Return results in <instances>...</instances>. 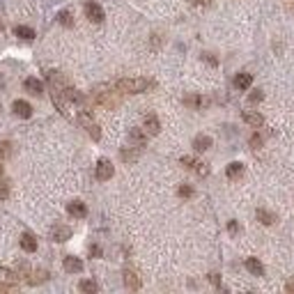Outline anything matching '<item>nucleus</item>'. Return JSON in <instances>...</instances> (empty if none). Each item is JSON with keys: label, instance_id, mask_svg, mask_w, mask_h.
Returning <instances> with one entry per match:
<instances>
[{"label": "nucleus", "instance_id": "obj_21", "mask_svg": "<svg viewBox=\"0 0 294 294\" xmlns=\"http://www.w3.org/2000/svg\"><path fill=\"white\" fill-rule=\"evenodd\" d=\"M14 35L18 37V39H25V42H32L37 37V32L32 30V28H28V25H16L14 28Z\"/></svg>", "mask_w": 294, "mask_h": 294}, {"label": "nucleus", "instance_id": "obj_11", "mask_svg": "<svg viewBox=\"0 0 294 294\" xmlns=\"http://www.w3.org/2000/svg\"><path fill=\"white\" fill-rule=\"evenodd\" d=\"M16 281H18L16 271L7 269V267H2V264H0V285H5V288H12V285H16Z\"/></svg>", "mask_w": 294, "mask_h": 294}, {"label": "nucleus", "instance_id": "obj_17", "mask_svg": "<svg viewBox=\"0 0 294 294\" xmlns=\"http://www.w3.org/2000/svg\"><path fill=\"white\" fill-rule=\"evenodd\" d=\"M209 147H211V138L207 136V133H200V136L193 138V150L196 152H207Z\"/></svg>", "mask_w": 294, "mask_h": 294}, {"label": "nucleus", "instance_id": "obj_30", "mask_svg": "<svg viewBox=\"0 0 294 294\" xmlns=\"http://www.w3.org/2000/svg\"><path fill=\"white\" fill-rule=\"evenodd\" d=\"M180 161H182V166H184V168L193 170V166H196V161H198V159H193V156H182Z\"/></svg>", "mask_w": 294, "mask_h": 294}, {"label": "nucleus", "instance_id": "obj_5", "mask_svg": "<svg viewBox=\"0 0 294 294\" xmlns=\"http://www.w3.org/2000/svg\"><path fill=\"white\" fill-rule=\"evenodd\" d=\"M143 129L147 136H159L161 133V122H159V117L154 113H147L143 120Z\"/></svg>", "mask_w": 294, "mask_h": 294}, {"label": "nucleus", "instance_id": "obj_37", "mask_svg": "<svg viewBox=\"0 0 294 294\" xmlns=\"http://www.w3.org/2000/svg\"><path fill=\"white\" fill-rule=\"evenodd\" d=\"M204 60L209 62V65H216V58H211V55H204Z\"/></svg>", "mask_w": 294, "mask_h": 294}, {"label": "nucleus", "instance_id": "obj_14", "mask_svg": "<svg viewBox=\"0 0 294 294\" xmlns=\"http://www.w3.org/2000/svg\"><path fill=\"white\" fill-rule=\"evenodd\" d=\"M241 117H244V122H246V124H251L253 129H260V126L264 124V117L260 113H255V110H244V113H241Z\"/></svg>", "mask_w": 294, "mask_h": 294}, {"label": "nucleus", "instance_id": "obj_1", "mask_svg": "<svg viewBox=\"0 0 294 294\" xmlns=\"http://www.w3.org/2000/svg\"><path fill=\"white\" fill-rule=\"evenodd\" d=\"M152 85L154 83L147 81V78H120V81L115 83V90L124 92V95H140V92L150 90Z\"/></svg>", "mask_w": 294, "mask_h": 294}, {"label": "nucleus", "instance_id": "obj_15", "mask_svg": "<svg viewBox=\"0 0 294 294\" xmlns=\"http://www.w3.org/2000/svg\"><path fill=\"white\" fill-rule=\"evenodd\" d=\"M251 83H253V74H248V72H239L234 76V88L237 90H248Z\"/></svg>", "mask_w": 294, "mask_h": 294}, {"label": "nucleus", "instance_id": "obj_35", "mask_svg": "<svg viewBox=\"0 0 294 294\" xmlns=\"http://www.w3.org/2000/svg\"><path fill=\"white\" fill-rule=\"evenodd\" d=\"M209 281L216 285V288H221V278H218V274H209Z\"/></svg>", "mask_w": 294, "mask_h": 294}, {"label": "nucleus", "instance_id": "obj_29", "mask_svg": "<svg viewBox=\"0 0 294 294\" xmlns=\"http://www.w3.org/2000/svg\"><path fill=\"white\" fill-rule=\"evenodd\" d=\"M264 99V92L262 90H253L251 95H248V103H260Z\"/></svg>", "mask_w": 294, "mask_h": 294}, {"label": "nucleus", "instance_id": "obj_23", "mask_svg": "<svg viewBox=\"0 0 294 294\" xmlns=\"http://www.w3.org/2000/svg\"><path fill=\"white\" fill-rule=\"evenodd\" d=\"M138 154H140V147H136V150H133V147H122V152H120V156H122V161H136V159H138Z\"/></svg>", "mask_w": 294, "mask_h": 294}, {"label": "nucleus", "instance_id": "obj_34", "mask_svg": "<svg viewBox=\"0 0 294 294\" xmlns=\"http://www.w3.org/2000/svg\"><path fill=\"white\" fill-rule=\"evenodd\" d=\"M90 255H92V258H101V248H99V246H90Z\"/></svg>", "mask_w": 294, "mask_h": 294}, {"label": "nucleus", "instance_id": "obj_4", "mask_svg": "<svg viewBox=\"0 0 294 294\" xmlns=\"http://www.w3.org/2000/svg\"><path fill=\"white\" fill-rule=\"evenodd\" d=\"M85 16L90 18L92 23H103L106 12L101 9V5H97L95 0H90V2H85Z\"/></svg>", "mask_w": 294, "mask_h": 294}, {"label": "nucleus", "instance_id": "obj_26", "mask_svg": "<svg viewBox=\"0 0 294 294\" xmlns=\"http://www.w3.org/2000/svg\"><path fill=\"white\" fill-rule=\"evenodd\" d=\"M85 131L90 133V138H92V140H99V138H101V129H99V124H97V122H92V124L88 126Z\"/></svg>", "mask_w": 294, "mask_h": 294}, {"label": "nucleus", "instance_id": "obj_7", "mask_svg": "<svg viewBox=\"0 0 294 294\" xmlns=\"http://www.w3.org/2000/svg\"><path fill=\"white\" fill-rule=\"evenodd\" d=\"M51 239L53 241H67V239H72V228L69 225H62V223H58V225H53L51 228Z\"/></svg>", "mask_w": 294, "mask_h": 294}, {"label": "nucleus", "instance_id": "obj_19", "mask_svg": "<svg viewBox=\"0 0 294 294\" xmlns=\"http://www.w3.org/2000/svg\"><path fill=\"white\" fill-rule=\"evenodd\" d=\"M244 264H246V269L251 271L253 276H264V264L260 262L258 258H246V262Z\"/></svg>", "mask_w": 294, "mask_h": 294}, {"label": "nucleus", "instance_id": "obj_28", "mask_svg": "<svg viewBox=\"0 0 294 294\" xmlns=\"http://www.w3.org/2000/svg\"><path fill=\"white\" fill-rule=\"evenodd\" d=\"M177 196H180V198H191V196H193V186L182 184L180 189H177Z\"/></svg>", "mask_w": 294, "mask_h": 294}, {"label": "nucleus", "instance_id": "obj_9", "mask_svg": "<svg viewBox=\"0 0 294 294\" xmlns=\"http://www.w3.org/2000/svg\"><path fill=\"white\" fill-rule=\"evenodd\" d=\"M67 214L74 218H85L88 216V207H85V202H81V200H72V202L67 204Z\"/></svg>", "mask_w": 294, "mask_h": 294}, {"label": "nucleus", "instance_id": "obj_10", "mask_svg": "<svg viewBox=\"0 0 294 294\" xmlns=\"http://www.w3.org/2000/svg\"><path fill=\"white\" fill-rule=\"evenodd\" d=\"M62 267H65L67 274H81V271H83V260L74 258V255H67V258L62 260Z\"/></svg>", "mask_w": 294, "mask_h": 294}, {"label": "nucleus", "instance_id": "obj_3", "mask_svg": "<svg viewBox=\"0 0 294 294\" xmlns=\"http://www.w3.org/2000/svg\"><path fill=\"white\" fill-rule=\"evenodd\" d=\"M95 101L106 108H115V106H120V97H115V92H101V88H99V90H95Z\"/></svg>", "mask_w": 294, "mask_h": 294}, {"label": "nucleus", "instance_id": "obj_2", "mask_svg": "<svg viewBox=\"0 0 294 294\" xmlns=\"http://www.w3.org/2000/svg\"><path fill=\"white\" fill-rule=\"evenodd\" d=\"M115 175V166L110 163V159H99L97 161V168H95V177L99 182H108L110 177Z\"/></svg>", "mask_w": 294, "mask_h": 294}, {"label": "nucleus", "instance_id": "obj_32", "mask_svg": "<svg viewBox=\"0 0 294 294\" xmlns=\"http://www.w3.org/2000/svg\"><path fill=\"white\" fill-rule=\"evenodd\" d=\"M228 230H230V234H237V232H239V225H237V221H230V223H228Z\"/></svg>", "mask_w": 294, "mask_h": 294}, {"label": "nucleus", "instance_id": "obj_25", "mask_svg": "<svg viewBox=\"0 0 294 294\" xmlns=\"http://www.w3.org/2000/svg\"><path fill=\"white\" fill-rule=\"evenodd\" d=\"M58 23L65 25V28H72L74 25V14L69 12V9H62V12L58 14Z\"/></svg>", "mask_w": 294, "mask_h": 294}, {"label": "nucleus", "instance_id": "obj_36", "mask_svg": "<svg viewBox=\"0 0 294 294\" xmlns=\"http://www.w3.org/2000/svg\"><path fill=\"white\" fill-rule=\"evenodd\" d=\"M285 290H288V292H294V281H288V285H285Z\"/></svg>", "mask_w": 294, "mask_h": 294}, {"label": "nucleus", "instance_id": "obj_20", "mask_svg": "<svg viewBox=\"0 0 294 294\" xmlns=\"http://www.w3.org/2000/svg\"><path fill=\"white\" fill-rule=\"evenodd\" d=\"M255 218H258L262 225H274V223L278 221L276 214H274V211H269V209H258V211H255Z\"/></svg>", "mask_w": 294, "mask_h": 294}, {"label": "nucleus", "instance_id": "obj_39", "mask_svg": "<svg viewBox=\"0 0 294 294\" xmlns=\"http://www.w3.org/2000/svg\"><path fill=\"white\" fill-rule=\"evenodd\" d=\"M191 2H198V0H191Z\"/></svg>", "mask_w": 294, "mask_h": 294}, {"label": "nucleus", "instance_id": "obj_12", "mask_svg": "<svg viewBox=\"0 0 294 294\" xmlns=\"http://www.w3.org/2000/svg\"><path fill=\"white\" fill-rule=\"evenodd\" d=\"M129 140L133 143V147H140V150H143L145 145H147V133H145V129H138V126H136V129L129 131Z\"/></svg>", "mask_w": 294, "mask_h": 294}, {"label": "nucleus", "instance_id": "obj_6", "mask_svg": "<svg viewBox=\"0 0 294 294\" xmlns=\"http://www.w3.org/2000/svg\"><path fill=\"white\" fill-rule=\"evenodd\" d=\"M12 113L16 115V117L30 120V117H32V106L28 101H23V99H16V101L12 103Z\"/></svg>", "mask_w": 294, "mask_h": 294}, {"label": "nucleus", "instance_id": "obj_22", "mask_svg": "<svg viewBox=\"0 0 294 294\" xmlns=\"http://www.w3.org/2000/svg\"><path fill=\"white\" fill-rule=\"evenodd\" d=\"M225 175H228V180H239L241 175H244V163L232 161L228 168H225Z\"/></svg>", "mask_w": 294, "mask_h": 294}, {"label": "nucleus", "instance_id": "obj_38", "mask_svg": "<svg viewBox=\"0 0 294 294\" xmlns=\"http://www.w3.org/2000/svg\"><path fill=\"white\" fill-rule=\"evenodd\" d=\"M0 32H2V21H0Z\"/></svg>", "mask_w": 294, "mask_h": 294}, {"label": "nucleus", "instance_id": "obj_31", "mask_svg": "<svg viewBox=\"0 0 294 294\" xmlns=\"http://www.w3.org/2000/svg\"><path fill=\"white\" fill-rule=\"evenodd\" d=\"M251 147H253V150L262 147V136H260V133H253V136H251Z\"/></svg>", "mask_w": 294, "mask_h": 294}, {"label": "nucleus", "instance_id": "obj_13", "mask_svg": "<svg viewBox=\"0 0 294 294\" xmlns=\"http://www.w3.org/2000/svg\"><path fill=\"white\" fill-rule=\"evenodd\" d=\"M184 103L186 106H191V108H196V110H202V108L209 106V99H207V97H200V95H191V97H186L184 99Z\"/></svg>", "mask_w": 294, "mask_h": 294}, {"label": "nucleus", "instance_id": "obj_16", "mask_svg": "<svg viewBox=\"0 0 294 294\" xmlns=\"http://www.w3.org/2000/svg\"><path fill=\"white\" fill-rule=\"evenodd\" d=\"M23 88L28 92H30V95H42L44 92V85H42V81H39V78H35V76H30V78H25L23 81Z\"/></svg>", "mask_w": 294, "mask_h": 294}, {"label": "nucleus", "instance_id": "obj_18", "mask_svg": "<svg viewBox=\"0 0 294 294\" xmlns=\"http://www.w3.org/2000/svg\"><path fill=\"white\" fill-rule=\"evenodd\" d=\"M18 244H21V248H23L25 253H35V251H37V239L32 237L30 232H23V234H21V241H18Z\"/></svg>", "mask_w": 294, "mask_h": 294}, {"label": "nucleus", "instance_id": "obj_24", "mask_svg": "<svg viewBox=\"0 0 294 294\" xmlns=\"http://www.w3.org/2000/svg\"><path fill=\"white\" fill-rule=\"evenodd\" d=\"M78 290L85 292V294H97V292H99V285H97L95 281H81V283H78Z\"/></svg>", "mask_w": 294, "mask_h": 294}, {"label": "nucleus", "instance_id": "obj_33", "mask_svg": "<svg viewBox=\"0 0 294 294\" xmlns=\"http://www.w3.org/2000/svg\"><path fill=\"white\" fill-rule=\"evenodd\" d=\"M7 196H9V189H7V184H0V200H5Z\"/></svg>", "mask_w": 294, "mask_h": 294}, {"label": "nucleus", "instance_id": "obj_8", "mask_svg": "<svg viewBox=\"0 0 294 294\" xmlns=\"http://www.w3.org/2000/svg\"><path fill=\"white\" fill-rule=\"evenodd\" d=\"M122 281H124L126 290H140V276L133 269H129V267L122 271Z\"/></svg>", "mask_w": 294, "mask_h": 294}, {"label": "nucleus", "instance_id": "obj_27", "mask_svg": "<svg viewBox=\"0 0 294 294\" xmlns=\"http://www.w3.org/2000/svg\"><path fill=\"white\" fill-rule=\"evenodd\" d=\"M193 170H196V175H200V177H207V175H209V166H207V163H202V161H196Z\"/></svg>", "mask_w": 294, "mask_h": 294}]
</instances>
